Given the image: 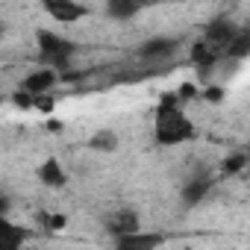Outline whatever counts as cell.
<instances>
[{
  "label": "cell",
  "mask_w": 250,
  "mask_h": 250,
  "mask_svg": "<svg viewBox=\"0 0 250 250\" xmlns=\"http://www.w3.org/2000/svg\"><path fill=\"white\" fill-rule=\"evenodd\" d=\"M36 42H39L42 59H44L50 68H65V65L71 62V56L77 53V44H74V42H68V39H62V36H56V33H50V30H39Z\"/></svg>",
  "instance_id": "2"
},
{
  "label": "cell",
  "mask_w": 250,
  "mask_h": 250,
  "mask_svg": "<svg viewBox=\"0 0 250 250\" xmlns=\"http://www.w3.org/2000/svg\"><path fill=\"white\" fill-rule=\"evenodd\" d=\"M209 188H212V180H209V177H194V180H188V183L183 186V203H186V206L203 203V197L209 194Z\"/></svg>",
  "instance_id": "11"
},
{
  "label": "cell",
  "mask_w": 250,
  "mask_h": 250,
  "mask_svg": "<svg viewBox=\"0 0 250 250\" xmlns=\"http://www.w3.org/2000/svg\"><path fill=\"white\" fill-rule=\"evenodd\" d=\"M56 85V68H39V71H33L30 77H24L21 80V88L27 91V94H44V91H50Z\"/></svg>",
  "instance_id": "5"
},
{
  "label": "cell",
  "mask_w": 250,
  "mask_h": 250,
  "mask_svg": "<svg viewBox=\"0 0 250 250\" xmlns=\"http://www.w3.org/2000/svg\"><path fill=\"white\" fill-rule=\"evenodd\" d=\"M224 88L221 85H209V88H203V100H209V103H221L224 100Z\"/></svg>",
  "instance_id": "19"
},
{
  "label": "cell",
  "mask_w": 250,
  "mask_h": 250,
  "mask_svg": "<svg viewBox=\"0 0 250 250\" xmlns=\"http://www.w3.org/2000/svg\"><path fill=\"white\" fill-rule=\"evenodd\" d=\"M188 56H191V62H194V68H197V71H209V68L221 59V56H218L206 42H203V39H197V42L191 44V53H188Z\"/></svg>",
  "instance_id": "13"
},
{
  "label": "cell",
  "mask_w": 250,
  "mask_h": 250,
  "mask_svg": "<svg viewBox=\"0 0 250 250\" xmlns=\"http://www.w3.org/2000/svg\"><path fill=\"white\" fill-rule=\"evenodd\" d=\"M244 168H247V156H244V153H229V156L221 162V171H224L227 177H229V174H241Z\"/></svg>",
  "instance_id": "16"
},
{
  "label": "cell",
  "mask_w": 250,
  "mask_h": 250,
  "mask_svg": "<svg viewBox=\"0 0 250 250\" xmlns=\"http://www.w3.org/2000/svg\"><path fill=\"white\" fill-rule=\"evenodd\" d=\"M27 241V229L12 224L3 212H0V250H18Z\"/></svg>",
  "instance_id": "9"
},
{
  "label": "cell",
  "mask_w": 250,
  "mask_h": 250,
  "mask_svg": "<svg viewBox=\"0 0 250 250\" xmlns=\"http://www.w3.org/2000/svg\"><path fill=\"white\" fill-rule=\"evenodd\" d=\"M3 33H6V24H3V21H0V39H3Z\"/></svg>",
  "instance_id": "21"
},
{
  "label": "cell",
  "mask_w": 250,
  "mask_h": 250,
  "mask_svg": "<svg viewBox=\"0 0 250 250\" xmlns=\"http://www.w3.org/2000/svg\"><path fill=\"white\" fill-rule=\"evenodd\" d=\"M153 136L162 147H174V145H183L188 139H194V124L188 121V115L180 109V100L177 94H165L162 103L156 106V127H153Z\"/></svg>",
  "instance_id": "1"
},
{
  "label": "cell",
  "mask_w": 250,
  "mask_h": 250,
  "mask_svg": "<svg viewBox=\"0 0 250 250\" xmlns=\"http://www.w3.org/2000/svg\"><path fill=\"white\" fill-rule=\"evenodd\" d=\"M47 130H53V133H59V130H62V121H56V118H53V121H47Z\"/></svg>",
  "instance_id": "20"
},
{
  "label": "cell",
  "mask_w": 250,
  "mask_h": 250,
  "mask_svg": "<svg viewBox=\"0 0 250 250\" xmlns=\"http://www.w3.org/2000/svg\"><path fill=\"white\" fill-rule=\"evenodd\" d=\"M115 244H118L121 250H150V247H159V244H162V235L136 229V232H127V235H118Z\"/></svg>",
  "instance_id": "8"
},
{
  "label": "cell",
  "mask_w": 250,
  "mask_h": 250,
  "mask_svg": "<svg viewBox=\"0 0 250 250\" xmlns=\"http://www.w3.org/2000/svg\"><path fill=\"white\" fill-rule=\"evenodd\" d=\"M118 133L115 130H97L91 139H88V147L97 150V153H115L118 150Z\"/></svg>",
  "instance_id": "14"
},
{
  "label": "cell",
  "mask_w": 250,
  "mask_h": 250,
  "mask_svg": "<svg viewBox=\"0 0 250 250\" xmlns=\"http://www.w3.org/2000/svg\"><path fill=\"white\" fill-rule=\"evenodd\" d=\"M174 50H177V42L174 39H150V42L142 44L139 53L145 59H165V56H174Z\"/></svg>",
  "instance_id": "12"
},
{
  "label": "cell",
  "mask_w": 250,
  "mask_h": 250,
  "mask_svg": "<svg viewBox=\"0 0 250 250\" xmlns=\"http://www.w3.org/2000/svg\"><path fill=\"white\" fill-rule=\"evenodd\" d=\"M250 53V33L247 30H238L232 39H229V44L224 47V56H232V59H244Z\"/></svg>",
  "instance_id": "15"
},
{
  "label": "cell",
  "mask_w": 250,
  "mask_h": 250,
  "mask_svg": "<svg viewBox=\"0 0 250 250\" xmlns=\"http://www.w3.org/2000/svg\"><path fill=\"white\" fill-rule=\"evenodd\" d=\"M42 9L59 24H77L80 18L88 15V9L77 0H42Z\"/></svg>",
  "instance_id": "3"
},
{
  "label": "cell",
  "mask_w": 250,
  "mask_h": 250,
  "mask_svg": "<svg viewBox=\"0 0 250 250\" xmlns=\"http://www.w3.org/2000/svg\"><path fill=\"white\" fill-rule=\"evenodd\" d=\"M12 103H15L18 109H33V94H27L24 88H18V91L12 94Z\"/></svg>",
  "instance_id": "18"
},
{
  "label": "cell",
  "mask_w": 250,
  "mask_h": 250,
  "mask_svg": "<svg viewBox=\"0 0 250 250\" xmlns=\"http://www.w3.org/2000/svg\"><path fill=\"white\" fill-rule=\"evenodd\" d=\"M238 33V27L232 24V21H227V18H215V21H209L206 24V30H203V42L218 53V56H224V47L229 44V39Z\"/></svg>",
  "instance_id": "4"
},
{
  "label": "cell",
  "mask_w": 250,
  "mask_h": 250,
  "mask_svg": "<svg viewBox=\"0 0 250 250\" xmlns=\"http://www.w3.org/2000/svg\"><path fill=\"white\" fill-rule=\"evenodd\" d=\"M136 229H142V224H139V215L133 209H121V212H115L109 218V232L115 238L118 235H127V232H136Z\"/></svg>",
  "instance_id": "10"
},
{
  "label": "cell",
  "mask_w": 250,
  "mask_h": 250,
  "mask_svg": "<svg viewBox=\"0 0 250 250\" xmlns=\"http://www.w3.org/2000/svg\"><path fill=\"white\" fill-rule=\"evenodd\" d=\"M39 221H42V227L50 229V232H59V229L68 227V218H65V215H47V212H42Z\"/></svg>",
  "instance_id": "17"
},
{
  "label": "cell",
  "mask_w": 250,
  "mask_h": 250,
  "mask_svg": "<svg viewBox=\"0 0 250 250\" xmlns=\"http://www.w3.org/2000/svg\"><path fill=\"white\" fill-rule=\"evenodd\" d=\"M39 183L47 186V188H62L68 183V174H65V168H62V162L56 156H47L39 165Z\"/></svg>",
  "instance_id": "7"
},
{
  "label": "cell",
  "mask_w": 250,
  "mask_h": 250,
  "mask_svg": "<svg viewBox=\"0 0 250 250\" xmlns=\"http://www.w3.org/2000/svg\"><path fill=\"white\" fill-rule=\"evenodd\" d=\"M150 3H156V0H106V12L115 21H127V18L139 15L142 9H147Z\"/></svg>",
  "instance_id": "6"
}]
</instances>
